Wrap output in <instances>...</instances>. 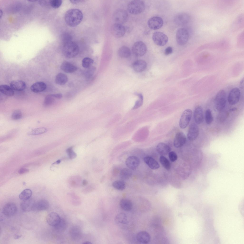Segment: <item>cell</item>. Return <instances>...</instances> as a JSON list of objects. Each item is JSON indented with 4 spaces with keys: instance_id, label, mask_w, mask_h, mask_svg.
<instances>
[{
    "instance_id": "6da1fadb",
    "label": "cell",
    "mask_w": 244,
    "mask_h": 244,
    "mask_svg": "<svg viewBox=\"0 0 244 244\" xmlns=\"http://www.w3.org/2000/svg\"><path fill=\"white\" fill-rule=\"evenodd\" d=\"M83 18V15L81 11L76 9L68 10L65 15L66 22L71 27H74L78 25L82 21Z\"/></svg>"
},
{
    "instance_id": "7a4b0ae2",
    "label": "cell",
    "mask_w": 244,
    "mask_h": 244,
    "mask_svg": "<svg viewBox=\"0 0 244 244\" xmlns=\"http://www.w3.org/2000/svg\"><path fill=\"white\" fill-rule=\"evenodd\" d=\"M63 52L67 58H71L76 56L79 52V48L77 45L72 41L64 44Z\"/></svg>"
},
{
    "instance_id": "3957f363",
    "label": "cell",
    "mask_w": 244,
    "mask_h": 244,
    "mask_svg": "<svg viewBox=\"0 0 244 244\" xmlns=\"http://www.w3.org/2000/svg\"><path fill=\"white\" fill-rule=\"evenodd\" d=\"M227 96L225 92L223 90H219L215 97L214 108L217 111L219 112L224 109L227 102Z\"/></svg>"
},
{
    "instance_id": "277c9868",
    "label": "cell",
    "mask_w": 244,
    "mask_h": 244,
    "mask_svg": "<svg viewBox=\"0 0 244 244\" xmlns=\"http://www.w3.org/2000/svg\"><path fill=\"white\" fill-rule=\"evenodd\" d=\"M145 4L144 2L141 0H132L128 4L127 6L128 10L131 13L134 15L139 14L144 10Z\"/></svg>"
},
{
    "instance_id": "5b68a950",
    "label": "cell",
    "mask_w": 244,
    "mask_h": 244,
    "mask_svg": "<svg viewBox=\"0 0 244 244\" xmlns=\"http://www.w3.org/2000/svg\"><path fill=\"white\" fill-rule=\"evenodd\" d=\"M189 37V33L188 30L183 28H179L176 34L177 42L180 45H183L187 42Z\"/></svg>"
},
{
    "instance_id": "8992f818",
    "label": "cell",
    "mask_w": 244,
    "mask_h": 244,
    "mask_svg": "<svg viewBox=\"0 0 244 244\" xmlns=\"http://www.w3.org/2000/svg\"><path fill=\"white\" fill-rule=\"evenodd\" d=\"M113 17L115 23L122 24L127 21L128 15L127 13L125 10L119 9L114 12Z\"/></svg>"
},
{
    "instance_id": "52a82bcc",
    "label": "cell",
    "mask_w": 244,
    "mask_h": 244,
    "mask_svg": "<svg viewBox=\"0 0 244 244\" xmlns=\"http://www.w3.org/2000/svg\"><path fill=\"white\" fill-rule=\"evenodd\" d=\"M152 39L155 44L160 46L165 45L168 41L167 36L163 33L159 31L155 32L153 34Z\"/></svg>"
},
{
    "instance_id": "ba28073f",
    "label": "cell",
    "mask_w": 244,
    "mask_h": 244,
    "mask_svg": "<svg viewBox=\"0 0 244 244\" xmlns=\"http://www.w3.org/2000/svg\"><path fill=\"white\" fill-rule=\"evenodd\" d=\"M147 50L146 45L143 42L138 41L135 42L132 47L133 53L137 56H140L146 53Z\"/></svg>"
},
{
    "instance_id": "9c48e42d",
    "label": "cell",
    "mask_w": 244,
    "mask_h": 244,
    "mask_svg": "<svg viewBox=\"0 0 244 244\" xmlns=\"http://www.w3.org/2000/svg\"><path fill=\"white\" fill-rule=\"evenodd\" d=\"M192 112L190 109H187L183 112L180 117L179 126L183 129L186 128L189 124L192 116Z\"/></svg>"
},
{
    "instance_id": "30bf717a",
    "label": "cell",
    "mask_w": 244,
    "mask_h": 244,
    "mask_svg": "<svg viewBox=\"0 0 244 244\" xmlns=\"http://www.w3.org/2000/svg\"><path fill=\"white\" fill-rule=\"evenodd\" d=\"M240 92L239 89L237 87L232 88L230 91L228 96V101L231 105L237 104L240 98Z\"/></svg>"
},
{
    "instance_id": "8fae6325",
    "label": "cell",
    "mask_w": 244,
    "mask_h": 244,
    "mask_svg": "<svg viewBox=\"0 0 244 244\" xmlns=\"http://www.w3.org/2000/svg\"><path fill=\"white\" fill-rule=\"evenodd\" d=\"M163 20L162 18L158 16L151 17L148 20L147 25L152 30L158 29L163 25Z\"/></svg>"
},
{
    "instance_id": "7c38bea8",
    "label": "cell",
    "mask_w": 244,
    "mask_h": 244,
    "mask_svg": "<svg viewBox=\"0 0 244 244\" xmlns=\"http://www.w3.org/2000/svg\"><path fill=\"white\" fill-rule=\"evenodd\" d=\"M111 32L114 37L121 38L124 35L126 31L124 27L122 24L115 23L111 28Z\"/></svg>"
},
{
    "instance_id": "4fadbf2b",
    "label": "cell",
    "mask_w": 244,
    "mask_h": 244,
    "mask_svg": "<svg viewBox=\"0 0 244 244\" xmlns=\"http://www.w3.org/2000/svg\"><path fill=\"white\" fill-rule=\"evenodd\" d=\"M190 17L189 15L185 13L178 14L174 18V21L177 25H182L186 24L190 21Z\"/></svg>"
},
{
    "instance_id": "5bb4252c",
    "label": "cell",
    "mask_w": 244,
    "mask_h": 244,
    "mask_svg": "<svg viewBox=\"0 0 244 244\" xmlns=\"http://www.w3.org/2000/svg\"><path fill=\"white\" fill-rule=\"evenodd\" d=\"M17 211V207L14 203L9 202L6 204L2 209L3 214L5 216L10 217L14 215Z\"/></svg>"
},
{
    "instance_id": "9a60e30c",
    "label": "cell",
    "mask_w": 244,
    "mask_h": 244,
    "mask_svg": "<svg viewBox=\"0 0 244 244\" xmlns=\"http://www.w3.org/2000/svg\"><path fill=\"white\" fill-rule=\"evenodd\" d=\"M61 219L57 213L52 212L49 214L46 218L47 223L50 226L55 227L60 222Z\"/></svg>"
},
{
    "instance_id": "2e32d148",
    "label": "cell",
    "mask_w": 244,
    "mask_h": 244,
    "mask_svg": "<svg viewBox=\"0 0 244 244\" xmlns=\"http://www.w3.org/2000/svg\"><path fill=\"white\" fill-rule=\"evenodd\" d=\"M140 161L137 157L131 156L126 159L125 164L131 170H135L139 165Z\"/></svg>"
},
{
    "instance_id": "e0dca14e",
    "label": "cell",
    "mask_w": 244,
    "mask_h": 244,
    "mask_svg": "<svg viewBox=\"0 0 244 244\" xmlns=\"http://www.w3.org/2000/svg\"><path fill=\"white\" fill-rule=\"evenodd\" d=\"M199 128L198 125L194 123L190 125L187 134L188 139L191 141H194L197 138L199 134Z\"/></svg>"
},
{
    "instance_id": "ac0fdd59",
    "label": "cell",
    "mask_w": 244,
    "mask_h": 244,
    "mask_svg": "<svg viewBox=\"0 0 244 244\" xmlns=\"http://www.w3.org/2000/svg\"><path fill=\"white\" fill-rule=\"evenodd\" d=\"M186 141V137L184 134L181 132H178L176 134L174 139V146L177 148L180 147L184 144Z\"/></svg>"
},
{
    "instance_id": "d6986e66",
    "label": "cell",
    "mask_w": 244,
    "mask_h": 244,
    "mask_svg": "<svg viewBox=\"0 0 244 244\" xmlns=\"http://www.w3.org/2000/svg\"><path fill=\"white\" fill-rule=\"evenodd\" d=\"M193 117L196 124H200L203 122L204 115L202 108L201 106H198L196 107L194 111Z\"/></svg>"
},
{
    "instance_id": "ffe728a7",
    "label": "cell",
    "mask_w": 244,
    "mask_h": 244,
    "mask_svg": "<svg viewBox=\"0 0 244 244\" xmlns=\"http://www.w3.org/2000/svg\"><path fill=\"white\" fill-rule=\"evenodd\" d=\"M136 239L140 243L142 244H147L149 242L151 236L149 233L145 231L139 232L137 234Z\"/></svg>"
},
{
    "instance_id": "44dd1931",
    "label": "cell",
    "mask_w": 244,
    "mask_h": 244,
    "mask_svg": "<svg viewBox=\"0 0 244 244\" xmlns=\"http://www.w3.org/2000/svg\"><path fill=\"white\" fill-rule=\"evenodd\" d=\"M35 203L32 199H30L23 201L20 204L21 209L25 212L29 211L34 209Z\"/></svg>"
},
{
    "instance_id": "7402d4cb",
    "label": "cell",
    "mask_w": 244,
    "mask_h": 244,
    "mask_svg": "<svg viewBox=\"0 0 244 244\" xmlns=\"http://www.w3.org/2000/svg\"><path fill=\"white\" fill-rule=\"evenodd\" d=\"M147 66L146 62L142 60H137L134 61L132 64V67L134 70L138 72L143 71Z\"/></svg>"
},
{
    "instance_id": "603a6c76",
    "label": "cell",
    "mask_w": 244,
    "mask_h": 244,
    "mask_svg": "<svg viewBox=\"0 0 244 244\" xmlns=\"http://www.w3.org/2000/svg\"><path fill=\"white\" fill-rule=\"evenodd\" d=\"M60 68L62 70L67 73H73L77 70L76 67L66 61H64L62 63Z\"/></svg>"
},
{
    "instance_id": "cb8c5ba5",
    "label": "cell",
    "mask_w": 244,
    "mask_h": 244,
    "mask_svg": "<svg viewBox=\"0 0 244 244\" xmlns=\"http://www.w3.org/2000/svg\"><path fill=\"white\" fill-rule=\"evenodd\" d=\"M10 86L14 90L17 91H22L26 87L25 82L20 80H15L12 81L10 84Z\"/></svg>"
},
{
    "instance_id": "d4e9b609",
    "label": "cell",
    "mask_w": 244,
    "mask_h": 244,
    "mask_svg": "<svg viewBox=\"0 0 244 244\" xmlns=\"http://www.w3.org/2000/svg\"><path fill=\"white\" fill-rule=\"evenodd\" d=\"M158 152L161 155H167L170 152V147L166 144L160 142L158 144L156 147Z\"/></svg>"
},
{
    "instance_id": "484cf974",
    "label": "cell",
    "mask_w": 244,
    "mask_h": 244,
    "mask_svg": "<svg viewBox=\"0 0 244 244\" xmlns=\"http://www.w3.org/2000/svg\"><path fill=\"white\" fill-rule=\"evenodd\" d=\"M143 160L145 163L151 169H157L160 167L158 163L154 159L149 156L144 157Z\"/></svg>"
},
{
    "instance_id": "4316f807",
    "label": "cell",
    "mask_w": 244,
    "mask_h": 244,
    "mask_svg": "<svg viewBox=\"0 0 244 244\" xmlns=\"http://www.w3.org/2000/svg\"><path fill=\"white\" fill-rule=\"evenodd\" d=\"M46 84L43 82L38 81L33 84L31 86V91L35 93H39L44 91L46 88Z\"/></svg>"
},
{
    "instance_id": "83f0119b",
    "label": "cell",
    "mask_w": 244,
    "mask_h": 244,
    "mask_svg": "<svg viewBox=\"0 0 244 244\" xmlns=\"http://www.w3.org/2000/svg\"><path fill=\"white\" fill-rule=\"evenodd\" d=\"M49 206L48 202L45 199H42L35 203L34 209L38 211L46 210L47 209Z\"/></svg>"
},
{
    "instance_id": "f1b7e54d",
    "label": "cell",
    "mask_w": 244,
    "mask_h": 244,
    "mask_svg": "<svg viewBox=\"0 0 244 244\" xmlns=\"http://www.w3.org/2000/svg\"><path fill=\"white\" fill-rule=\"evenodd\" d=\"M70 232L71 238L75 240L79 239L81 236V230L80 228L77 226L72 227L70 229Z\"/></svg>"
},
{
    "instance_id": "f546056e",
    "label": "cell",
    "mask_w": 244,
    "mask_h": 244,
    "mask_svg": "<svg viewBox=\"0 0 244 244\" xmlns=\"http://www.w3.org/2000/svg\"><path fill=\"white\" fill-rule=\"evenodd\" d=\"M119 204L121 208L125 211H129L132 209V203L131 201L129 199H121L120 201Z\"/></svg>"
},
{
    "instance_id": "4dcf8cb0",
    "label": "cell",
    "mask_w": 244,
    "mask_h": 244,
    "mask_svg": "<svg viewBox=\"0 0 244 244\" xmlns=\"http://www.w3.org/2000/svg\"><path fill=\"white\" fill-rule=\"evenodd\" d=\"M0 91L3 94L8 96H12L14 94V90L10 86L6 85L0 86Z\"/></svg>"
},
{
    "instance_id": "1f68e13d",
    "label": "cell",
    "mask_w": 244,
    "mask_h": 244,
    "mask_svg": "<svg viewBox=\"0 0 244 244\" xmlns=\"http://www.w3.org/2000/svg\"><path fill=\"white\" fill-rule=\"evenodd\" d=\"M68 78L65 74L60 73L58 74L56 76L55 81L56 84L60 85L65 84L67 81Z\"/></svg>"
},
{
    "instance_id": "d6a6232c",
    "label": "cell",
    "mask_w": 244,
    "mask_h": 244,
    "mask_svg": "<svg viewBox=\"0 0 244 244\" xmlns=\"http://www.w3.org/2000/svg\"><path fill=\"white\" fill-rule=\"evenodd\" d=\"M119 56L122 58H127L131 55V51L129 48L127 46H123L120 47L118 51Z\"/></svg>"
},
{
    "instance_id": "836d02e7",
    "label": "cell",
    "mask_w": 244,
    "mask_h": 244,
    "mask_svg": "<svg viewBox=\"0 0 244 244\" xmlns=\"http://www.w3.org/2000/svg\"><path fill=\"white\" fill-rule=\"evenodd\" d=\"M132 174V172L131 169L128 168H124L121 170L120 173V177L122 180H127L129 179Z\"/></svg>"
},
{
    "instance_id": "e575fe53",
    "label": "cell",
    "mask_w": 244,
    "mask_h": 244,
    "mask_svg": "<svg viewBox=\"0 0 244 244\" xmlns=\"http://www.w3.org/2000/svg\"><path fill=\"white\" fill-rule=\"evenodd\" d=\"M115 221L117 224H125L128 222L127 216L125 214L123 213H120L117 214L115 218Z\"/></svg>"
},
{
    "instance_id": "d590c367",
    "label": "cell",
    "mask_w": 244,
    "mask_h": 244,
    "mask_svg": "<svg viewBox=\"0 0 244 244\" xmlns=\"http://www.w3.org/2000/svg\"><path fill=\"white\" fill-rule=\"evenodd\" d=\"M32 195V191L27 188L23 190L19 194V198L23 200H25L30 199Z\"/></svg>"
},
{
    "instance_id": "8d00e7d4",
    "label": "cell",
    "mask_w": 244,
    "mask_h": 244,
    "mask_svg": "<svg viewBox=\"0 0 244 244\" xmlns=\"http://www.w3.org/2000/svg\"><path fill=\"white\" fill-rule=\"evenodd\" d=\"M112 186L115 189L120 191L124 190L126 188L125 183L122 180L114 181L112 183Z\"/></svg>"
},
{
    "instance_id": "74e56055",
    "label": "cell",
    "mask_w": 244,
    "mask_h": 244,
    "mask_svg": "<svg viewBox=\"0 0 244 244\" xmlns=\"http://www.w3.org/2000/svg\"><path fill=\"white\" fill-rule=\"evenodd\" d=\"M47 129L45 127H41L34 129L29 132V135H36L44 133L47 131Z\"/></svg>"
},
{
    "instance_id": "f35d334b",
    "label": "cell",
    "mask_w": 244,
    "mask_h": 244,
    "mask_svg": "<svg viewBox=\"0 0 244 244\" xmlns=\"http://www.w3.org/2000/svg\"><path fill=\"white\" fill-rule=\"evenodd\" d=\"M160 162L162 166L166 170H169L171 168V165L168 160L163 155L161 156L159 158Z\"/></svg>"
},
{
    "instance_id": "ab89813d",
    "label": "cell",
    "mask_w": 244,
    "mask_h": 244,
    "mask_svg": "<svg viewBox=\"0 0 244 244\" xmlns=\"http://www.w3.org/2000/svg\"><path fill=\"white\" fill-rule=\"evenodd\" d=\"M67 227V224L65 220L61 219L59 223L55 227L58 232H63Z\"/></svg>"
},
{
    "instance_id": "60d3db41",
    "label": "cell",
    "mask_w": 244,
    "mask_h": 244,
    "mask_svg": "<svg viewBox=\"0 0 244 244\" xmlns=\"http://www.w3.org/2000/svg\"><path fill=\"white\" fill-rule=\"evenodd\" d=\"M219 112L217 117V119L219 122H223L227 118L229 114L227 112L223 109Z\"/></svg>"
},
{
    "instance_id": "b9f144b4",
    "label": "cell",
    "mask_w": 244,
    "mask_h": 244,
    "mask_svg": "<svg viewBox=\"0 0 244 244\" xmlns=\"http://www.w3.org/2000/svg\"><path fill=\"white\" fill-rule=\"evenodd\" d=\"M205 119L206 122L208 124L211 123L213 120V117L211 110L209 109H207L205 112Z\"/></svg>"
},
{
    "instance_id": "7bdbcfd3",
    "label": "cell",
    "mask_w": 244,
    "mask_h": 244,
    "mask_svg": "<svg viewBox=\"0 0 244 244\" xmlns=\"http://www.w3.org/2000/svg\"><path fill=\"white\" fill-rule=\"evenodd\" d=\"M94 61L92 59L89 57H85L82 60V65L83 67L87 68L90 67Z\"/></svg>"
},
{
    "instance_id": "ee69618b",
    "label": "cell",
    "mask_w": 244,
    "mask_h": 244,
    "mask_svg": "<svg viewBox=\"0 0 244 244\" xmlns=\"http://www.w3.org/2000/svg\"><path fill=\"white\" fill-rule=\"evenodd\" d=\"M54 98L51 94L47 95L43 103L44 106L46 107L52 104L54 101Z\"/></svg>"
},
{
    "instance_id": "f6af8a7d",
    "label": "cell",
    "mask_w": 244,
    "mask_h": 244,
    "mask_svg": "<svg viewBox=\"0 0 244 244\" xmlns=\"http://www.w3.org/2000/svg\"><path fill=\"white\" fill-rule=\"evenodd\" d=\"M138 96L139 99L135 102L133 109H135L141 107L142 104L143 102V97L142 94L141 93L136 94Z\"/></svg>"
},
{
    "instance_id": "bcb514c9",
    "label": "cell",
    "mask_w": 244,
    "mask_h": 244,
    "mask_svg": "<svg viewBox=\"0 0 244 244\" xmlns=\"http://www.w3.org/2000/svg\"><path fill=\"white\" fill-rule=\"evenodd\" d=\"M62 1L61 0H50L49 3L51 7L55 9L60 7L62 4Z\"/></svg>"
},
{
    "instance_id": "7dc6e473",
    "label": "cell",
    "mask_w": 244,
    "mask_h": 244,
    "mask_svg": "<svg viewBox=\"0 0 244 244\" xmlns=\"http://www.w3.org/2000/svg\"><path fill=\"white\" fill-rule=\"evenodd\" d=\"M22 116V114L21 111L16 110L13 113L11 116V118L13 120H18L21 119Z\"/></svg>"
},
{
    "instance_id": "c3c4849f",
    "label": "cell",
    "mask_w": 244,
    "mask_h": 244,
    "mask_svg": "<svg viewBox=\"0 0 244 244\" xmlns=\"http://www.w3.org/2000/svg\"><path fill=\"white\" fill-rule=\"evenodd\" d=\"M66 152L68 153L69 158L73 159L75 158L76 157V154L73 151L72 147H69L66 150Z\"/></svg>"
},
{
    "instance_id": "681fc988",
    "label": "cell",
    "mask_w": 244,
    "mask_h": 244,
    "mask_svg": "<svg viewBox=\"0 0 244 244\" xmlns=\"http://www.w3.org/2000/svg\"><path fill=\"white\" fill-rule=\"evenodd\" d=\"M168 157L170 160L172 162H174L178 158L177 155L174 151L170 152L168 153Z\"/></svg>"
},
{
    "instance_id": "f907efd6",
    "label": "cell",
    "mask_w": 244,
    "mask_h": 244,
    "mask_svg": "<svg viewBox=\"0 0 244 244\" xmlns=\"http://www.w3.org/2000/svg\"><path fill=\"white\" fill-rule=\"evenodd\" d=\"M62 38L64 43L71 41L72 40L71 36L69 34L67 33L63 34L62 36Z\"/></svg>"
},
{
    "instance_id": "816d5d0a",
    "label": "cell",
    "mask_w": 244,
    "mask_h": 244,
    "mask_svg": "<svg viewBox=\"0 0 244 244\" xmlns=\"http://www.w3.org/2000/svg\"><path fill=\"white\" fill-rule=\"evenodd\" d=\"M88 68L86 71V74L87 76L89 77L93 75L95 71L96 68L94 66H92Z\"/></svg>"
},
{
    "instance_id": "f5cc1de1",
    "label": "cell",
    "mask_w": 244,
    "mask_h": 244,
    "mask_svg": "<svg viewBox=\"0 0 244 244\" xmlns=\"http://www.w3.org/2000/svg\"><path fill=\"white\" fill-rule=\"evenodd\" d=\"M172 52V48L171 46H168L165 49L164 54L165 55H168L171 53Z\"/></svg>"
},
{
    "instance_id": "db71d44e",
    "label": "cell",
    "mask_w": 244,
    "mask_h": 244,
    "mask_svg": "<svg viewBox=\"0 0 244 244\" xmlns=\"http://www.w3.org/2000/svg\"><path fill=\"white\" fill-rule=\"evenodd\" d=\"M29 169L25 168H20L18 171V173L22 174L29 172Z\"/></svg>"
},
{
    "instance_id": "11a10c76",
    "label": "cell",
    "mask_w": 244,
    "mask_h": 244,
    "mask_svg": "<svg viewBox=\"0 0 244 244\" xmlns=\"http://www.w3.org/2000/svg\"><path fill=\"white\" fill-rule=\"evenodd\" d=\"M51 94L54 97L58 99L61 98L62 96V94L61 93Z\"/></svg>"
},
{
    "instance_id": "9f6ffc18",
    "label": "cell",
    "mask_w": 244,
    "mask_h": 244,
    "mask_svg": "<svg viewBox=\"0 0 244 244\" xmlns=\"http://www.w3.org/2000/svg\"><path fill=\"white\" fill-rule=\"evenodd\" d=\"M239 87L241 89H243L244 88V80L242 79L240 81L239 83Z\"/></svg>"
},
{
    "instance_id": "6f0895ef",
    "label": "cell",
    "mask_w": 244,
    "mask_h": 244,
    "mask_svg": "<svg viewBox=\"0 0 244 244\" xmlns=\"http://www.w3.org/2000/svg\"><path fill=\"white\" fill-rule=\"evenodd\" d=\"M88 183V182L87 180H84L82 182V184L83 186H85Z\"/></svg>"
},
{
    "instance_id": "680465c9",
    "label": "cell",
    "mask_w": 244,
    "mask_h": 244,
    "mask_svg": "<svg viewBox=\"0 0 244 244\" xmlns=\"http://www.w3.org/2000/svg\"><path fill=\"white\" fill-rule=\"evenodd\" d=\"M71 2L73 4H76L79 2L80 1L79 0H70Z\"/></svg>"
},
{
    "instance_id": "91938a15",
    "label": "cell",
    "mask_w": 244,
    "mask_h": 244,
    "mask_svg": "<svg viewBox=\"0 0 244 244\" xmlns=\"http://www.w3.org/2000/svg\"><path fill=\"white\" fill-rule=\"evenodd\" d=\"M237 108L235 107L232 108L230 109L229 110L231 112H234L237 110Z\"/></svg>"
},
{
    "instance_id": "94428289",
    "label": "cell",
    "mask_w": 244,
    "mask_h": 244,
    "mask_svg": "<svg viewBox=\"0 0 244 244\" xmlns=\"http://www.w3.org/2000/svg\"><path fill=\"white\" fill-rule=\"evenodd\" d=\"M21 235H15L14 237V239H17L20 238L21 236Z\"/></svg>"
},
{
    "instance_id": "6125c7cd",
    "label": "cell",
    "mask_w": 244,
    "mask_h": 244,
    "mask_svg": "<svg viewBox=\"0 0 244 244\" xmlns=\"http://www.w3.org/2000/svg\"><path fill=\"white\" fill-rule=\"evenodd\" d=\"M83 244H92V243L90 242L89 241H86L82 243Z\"/></svg>"
},
{
    "instance_id": "be15d7a7",
    "label": "cell",
    "mask_w": 244,
    "mask_h": 244,
    "mask_svg": "<svg viewBox=\"0 0 244 244\" xmlns=\"http://www.w3.org/2000/svg\"><path fill=\"white\" fill-rule=\"evenodd\" d=\"M60 162H61V160H57V161H56L54 163H53V164H59L60 163Z\"/></svg>"
},
{
    "instance_id": "e7e4bbea",
    "label": "cell",
    "mask_w": 244,
    "mask_h": 244,
    "mask_svg": "<svg viewBox=\"0 0 244 244\" xmlns=\"http://www.w3.org/2000/svg\"><path fill=\"white\" fill-rule=\"evenodd\" d=\"M0 18H1L2 17V15H3V12L2 10L1 9L0 10Z\"/></svg>"
}]
</instances>
